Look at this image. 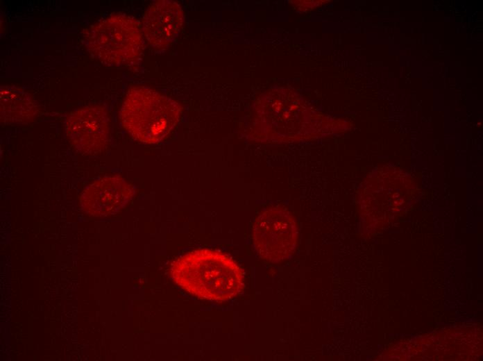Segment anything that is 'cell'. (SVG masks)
Segmentation results:
<instances>
[{
  "label": "cell",
  "instance_id": "cell-1",
  "mask_svg": "<svg viewBox=\"0 0 483 361\" xmlns=\"http://www.w3.org/2000/svg\"><path fill=\"white\" fill-rule=\"evenodd\" d=\"M171 276L189 293L211 301L230 299L244 287L243 272L237 264L210 249L196 250L177 258L172 264Z\"/></svg>",
  "mask_w": 483,
  "mask_h": 361
},
{
  "label": "cell",
  "instance_id": "cell-2",
  "mask_svg": "<svg viewBox=\"0 0 483 361\" xmlns=\"http://www.w3.org/2000/svg\"><path fill=\"white\" fill-rule=\"evenodd\" d=\"M177 103L146 86L130 88L120 110L123 127L137 140L149 144L160 141L176 124Z\"/></svg>",
  "mask_w": 483,
  "mask_h": 361
},
{
  "label": "cell",
  "instance_id": "cell-3",
  "mask_svg": "<svg viewBox=\"0 0 483 361\" xmlns=\"http://www.w3.org/2000/svg\"><path fill=\"white\" fill-rule=\"evenodd\" d=\"M84 42L94 58L110 66L133 63L144 47L138 22L124 13L112 14L92 24L86 31Z\"/></svg>",
  "mask_w": 483,
  "mask_h": 361
},
{
  "label": "cell",
  "instance_id": "cell-4",
  "mask_svg": "<svg viewBox=\"0 0 483 361\" xmlns=\"http://www.w3.org/2000/svg\"><path fill=\"white\" fill-rule=\"evenodd\" d=\"M297 235L294 217L281 206L264 210L254 224L255 247L261 257L272 262L287 258L293 253Z\"/></svg>",
  "mask_w": 483,
  "mask_h": 361
},
{
  "label": "cell",
  "instance_id": "cell-5",
  "mask_svg": "<svg viewBox=\"0 0 483 361\" xmlns=\"http://www.w3.org/2000/svg\"><path fill=\"white\" fill-rule=\"evenodd\" d=\"M67 138L78 153L95 156L107 146L110 137V118L101 106L89 105L71 111L65 123Z\"/></svg>",
  "mask_w": 483,
  "mask_h": 361
},
{
  "label": "cell",
  "instance_id": "cell-6",
  "mask_svg": "<svg viewBox=\"0 0 483 361\" xmlns=\"http://www.w3.org/2000/svg\"><path fill=\"white\" fill-rule=\"evenodd\" d=\"M183 24V12L177 2L156 1L150 5L144 15L142 31L151 47L160 49L173 42Z\"/></svg>",
  "mask_w": 483,
  "mask_h": 361
},
{
  "label": "cell",
  "instance_id": "cell-7",
  "mask_svg": "<svg viewBox=\"0 0 483 361\" xmlns=\"http://www.w3.org/2000/svg\"><path fill=\"white\" fill-rule=\"evenodd\" d=\"M134 190L122 177H103L89 185L81 195L85 212L94 216L115 213L131 200Z\"/></svg>",
  "mask_w": 483,
  "mask_h": 361
},
{
  "label": "cell",
  "instance_id": "cell-8",
  "mask_svg": "<svg viewBox=\"0 0 483 361\" xmlns=\"http://www.w3.org/2000/svg\"><path fill=\"white\" fill-rule=\"evenodd\" d=\"M1 116L4 122L29 121L36 113L30 94L16 86H3L0 91Z\"/></svg>",
  "mask_w": 483,
  "mask_h": 361
}]
</instances>
